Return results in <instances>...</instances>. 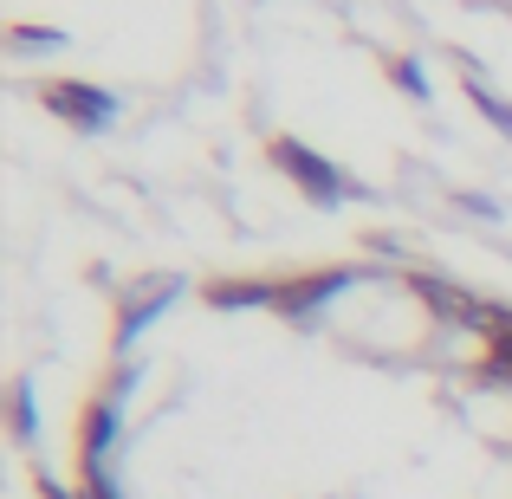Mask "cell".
Listing matches in <instances>:
<instances>
[{
    "mask_svg": "<svg viewBox=\"0 0 512 499\" xmlns=\"http://www.w3.org/2000/svg\"><path fill=\"white\" fill-rule=\"evenodd\" d=\"M117 428H124V396H91L85 415H78V467L85 474H98V467H111V448H117Z\"/></svg>",
    "mask_w": 512,
    "mask_h": 499,
    "instance_id": "1",
    "label": "cell"
},
{
    "mask_svg": "<svg viewBox=\"0 0 512 499\" xmlns=\"http://www.w3.org/2000/svg\"><path fill=\"white\" fill-rule=\"evenodd\" d=\"M201 299H208L214 312H247V305L279 299V279H214V286H201Z\"/></svg>",
    "mask_w": 512,
    "mask_h": 499,
    "instance_id": "6",
    "label": "cell"
},
{
    "mask_svg": "<svg viewBox=\"0 0 512 499\" xmlns=\"http://www.w3.org/2000/svg\"><path fill=\"white\" fill-rule=\"evenodd\" d=\"M273 163L286 169V175H292V182H299L312 201H325V208H331V201H344V188H350L344 175L325 163V156H312L305 143H292V137H279V143H273Z\"/></svg>",
    "mask_w": 512,
    "mask_h": 499,
    "instance_id": "2",
    "label": "cell"
},
{
    "mask_svg": "<svg viewBox=\"0 0 512 499\" xmlns=\"http://www.w3.org/2000/svg\"><path fill=\"white\" fill-rule=\"evenodd\" d=\"M46 111L65 117L72 130H104L111 124V98L91 91V85H72V78H65V85H46Z\"/></svg>",
    "mask_w": 512,
    "mask_h": 499,
    "instance_id": "5",
    "label": "cell"
},
{
    "mask_svg": "<svg viewBox=\"0 0 512 499\" xmlns=\"http://www.w3.org/2000/svg\"><path fill=\"white\" fill-rule=\"evenodd\" d=\"M389 72H396V85H409V91H422V72H415V65H409V59H396V65H389Z\"/></svg>",
    "mask_w": 512,
    "mask_h": 499,
    "instance_id": "13",
    "label": "cell"
},
{
    "mask_svg": "<svg viewBox=\"0 0 512 499\" xmlns=\"http://www.w3.org/2000/svg\"><path fill=\"white\" fill-rule=\"evenodd\" d=\"M175 286H182V279H169V273H163V279H137V286L124 292V312H117V350L137 344V331H143V325H150V318L175 299Z\"/></svg>",
    "mask_w": 512,
    "mask_h": 499,
    "instance_id": "4",
    "label": "cell"
},
{
    "mask_svg": "<svg viewBox=\"0 0 512 499\" xmlns=\"http://www.w3.org/2000/svg\"><path fill=\"white\" fill-rule=\"evenodd\" d=\"M480 337H487V376L512 383V305H487V318H480Z\"/></svg>",
    "mask_w": 512,
    "mask_h": 499,
    "instance_id": "7",
    "label": "cell"
},
{
    "mask_svg": "<svg viewBox=\"0 0 512 499\" xmlns=\"http://www.w3.org/2000/svg\"><path fill=\"white\" fill-rule=\"evenodd\" d=\"M78 499H124V493H117L111 467H98V474H85V480H78Z\"/></svg>",
    "mask_w": 512,
    "mask_h": 499,
    "instance_id": "9",
    "label": "cell"
},
{
    "mask_svg": "<svg viewBox=\"0 0 512 499\" xmlns=\"http://www.w3.org/2000/svg\"><path fill=\"white\" fill-rule=\"evenodd\" d=\"M13 39H20L26 52L33 46H65V33H39V26H13Z\"/></svg>",
    "mask_w": 512,
    "mask_h": 499,
    "instance_id": "11",
    "label": "cell"
},
{
    "mask_svg": "<svg viewBox=\"0 0 512 499\" xmlns=\"http://www.w3.org/2000/svg\"><path fill=\"white\" fill-rule=\"evenodd\" d=\"M474 104H480V111H487L493 124H500L506 137H512V104H500V98H493V91H480V85H474Z\"/></svg>",
    "mask_w": 512,
    "mask_h": 499,
    "instance_id": "10",
    "label": "cell"
},
{
    "mask_svg": "<svg viewBox=\"0 0 512 499\" xmlns=\"http://www.w3.org/2000/svg\"><path fill=\"white\" fill-rule=\"evenodd\" d=\"M350 279H357V273H350V266H325V273H299V279H279V312H286V318H299V325H305V318H312V312H325V305L331 299H338V292L350 286Z\"/></svg>",
    "mask_w": 512,
    "mask_h": 499,
    "instance_id": "3",
    "label": "cell"
},
{
    "mask_svg": "<svg viewBox=\"0 0 512 499\" xmlns=\"http://www.w3.org/2000/svg\"><path fill=\"white\" fill-rule=\"evenodd\" d=\"M33 487H39V499H78L72 487H59V480H52V474H39V480H33Z\"/></svg>",
    "mask_w": 512,
    "mask_h": 499,
    "instance_id": "12",
    "label": "cell"
},
{
    "mask_svg": "<svg viewBox=\"0 0 512 499\" xmlns=\"http://www.w3.org/2000/svg\"><path fill=\"white\" fill-rule=\"evenodd\" d=\"M39 435V409H33V383H13V441Z\"/></svg>",
    "mask_w": 512,
    "mask_h": 499,
    "instance_id": "8",
    "label": "cell"
}]
</instances>
